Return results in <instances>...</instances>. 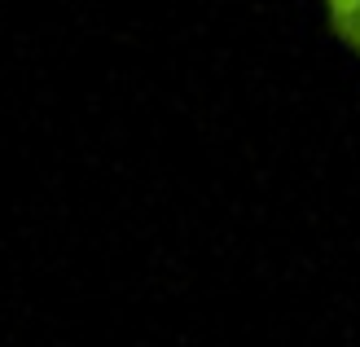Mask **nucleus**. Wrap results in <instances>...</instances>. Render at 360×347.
<instances>
[{
    "instance_id": "nucleus-1",
    "label": "nucleus",
    "mask_w": 360,
    "mask_h": 347,
    "mask_svg": "<svg viewBox=\"0 0 360 347\" xmlns=\"http://www.w3.org/2000/svg\"><path fill=\"white\" fill-rule=\"evenodd\" d=\"M330 31L360 58V0H326Z\"/></svg>"
}]
</instances>
